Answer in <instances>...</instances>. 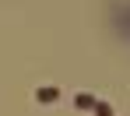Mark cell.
<instances>
[{
	"label": "cell",
	"mask_w": 130,
	"mask_h": 116,
	"mask_svg": "<svg viewBox=\"0 0 130 116\" xmlns=\"http://www.w3.org/2000/svg\"><path fill=\"white\" fill-rule=\"evenodd\" d=\"M35 98L49 106V102H56V98H60V88H39V92H35Z\"/></svg>",
	"instance_id": "1"
},
{
	"label": "cell",
	"mask_w": 130,
	"mask_h": 116,
	"mask_svg": "<svg viewBox=\"0 0 130 116\" xmlns=\"http://www.w3.org/2000/svg\"><path fill=\"white\" fill-rule=\"evenodd\" d=\"M74 106H77V109H91V106H95V98H91L88 92H81L77 98H74Z\"/></svg>",
	"instance_id": "2"
},
{
	"label": "cell",
	"mask_w": 130,
	"mask_h": 116,
	"mask_svg": "<svg viewBox=\"0 0 130 116\" xmlns=\"http://www.w3.org/2000/svg\"><path fill=\"white\" fill-rule=\"evenodd\" d=\"M91 109H95V113H99V116H112V109H109L106 102H95V106H91Z\"/></svg>",
	"instance_id": "3"
}]
</instances>
